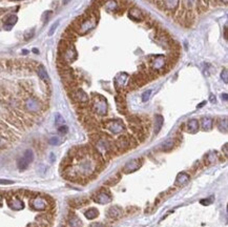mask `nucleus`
I'll return each mask as SVG.
<instances>
[{
	"mask_svg": "<svg viewBox=\"0 0 228 227\" xmlns=\"http://www.w3.org/2000/svg\"><path fill=\"white\" fill-rule=\"evenodd\" d=\"M141 166V160L140 159H134V160L129 161L125 164V166L123 167V172L125 174H130V172H134L138 170Z\"/></svg>",
	"mask_w": 228,
	"mask_h": 227,
	"instance_id": "obj_5",
	"label": "nucleus"
},
{
	"mask_svg": "<svg viewBox=\"0 0 228 227\" xmlns=\"http://www.w3.org/2000/svg\"><path fill=\"white\" fill-rule=\"evenodd\" d=\"M25 107L29 111H38L40 109V103L34 98H29L25 102Z\"/></svg>",
	"mask_w": 228,
	"mask_h": 227,
	"instance_id": "obj_9",
	"label": "nucleus"
},
{
	"mask_svg": "<svg viewBox=\"0 0 228 227\" xmlns=\"http://www.w3.org/2000/svg\"><path fill=\"white\" fill-rule=\"evenodd\" d=\"M8 204H9L10 208L13 210H21L24 208V203L18 197H12L11 199H9Z\"/></svg>",
	"mask_w": 228,
	"mask_h": 227,
	"instance_id": "obj_7",
	"label": "nucleus"
},
{
	"mask_svg": "<svg viewBox=\"0 0 228 227\" xmlns=\"http://www.w3.org/2000/svg\"><path fill=\"white\" fill-rule=\"evenodd\" d=\"M122 215H123V209L118 205H114V206L110 207L106 213L107 218L113 219V220H117V219L121 218Z\"/></svg>",
	"mask_w": 228,
	"mask_h": 227,
	"instance_id": "obj_6",
	"label": "nucleus"
},
{
	"mask_svg": "<svg viewBox=\"0 0 228 227\" xmlns=\"http://www.w3.org/2000/svg\"><path fill=\"white\" fill-rule=\"evenodd\" d=\"M205 103H206V102H202V103H201V104H200V105H198V107L200 108V107H201V106H203V105L205 104Z\"/></svg>",
	"mask_w": 228,
	"mask_h": 227,
	"instance_id": "obj_41",
	"label": "nucleus"
},
{
	"mask_svg": "<svg viewBox=\"0 0 228 227\" xmlns=\"http://www.w3.org/2000/svg\"><path fill=\"white\" fill-rule=\"evenodd\" d=\"M84 215L88 220H94V219H96L99 215V211L97 208H90V209L85 210Z\"/></svg>",
	"mask_w": 228,
	"mask_h": 227,
	"instance_id": "obj_18",
	"label": "nucleus"
},
{
	"mask_svg": "<svg viewBox=\"0 0 228 227\" xmlns=\"http://www.w3.org/2000/svg\"><path fill=\"white\" fill-rule=\"evenodd\" d=\"M178 2H179V0H166V5L169 9H173L177 6Z\"/></svg>",
	"mask_w": 228,
	"mask_h": 227,
	"instance_id": "obj_28",
	"label": "nucleus"
},
{
	"mask_svg": "<svg viewBox=\"0 0 228 227\" xmlns=\"http://www.w3.org/2000/svg\"><path fill=\"white\" fill-rule=\"evenodd\" d=\"M31 207H32L34 210H37V211H42V210H45L46 207H47V202L43 197H40V196H37L31 200Z\"/></svg>",
	"mask_w": 228,
	"mask_h": 227,
	"instance_id": "obj_3",
	"label": "nucleus"
},
{
	"mask_svg": "<svg viewBox=\"0 0 228 227\" xmlns=\"http://www.w3.org/2000/svg\"><path fill=\"white\" fill-rule=\"evenodd\" d=\"M222 98L225 100V101H227V94H224V95H222Z\"/></svg>",
	"mask_w": 228,
	"mask_h": 227,
	"instance_id": "obj_40",
	"label": "nucleus"
},
{
	"mask_svg": "<svg viewBox=\"0 0 228 227\" xmlns=\"http://www.w3.org/2000/svg\"><path fill=\"white\" fill-rule=\"evenodd\" d=\"M58 131L62 135H65L67 131H68V127H67L66 125H61V126H59V128H58Z\"/></svg>",
	"mask_w": 228,
	"mask_h": 227,
	"instance_id": "obj_30",
	"label": "nucleus"
},
{
	"mask_svg": "<svg viewBox=\"0 0 228 227\" xmlns=\"http://www.w3.org/2000/svg\"><path fill=\"white\" fill-rule=\"evenodd\" d=\"M14 182L11 180H3V179H0V184H13Z\"/></svg>",
	"mask_w": 228,
	"mask_h": 227,
	"instance_id": "obj_33",
	"label": "nucleus"
},
{
	"mask_svg": "<svg viewBox=\"0 0 228 227\" xmlns=\"http://www.w3.org/2000/svg\"><path fill=\"white\" fill-rule=\"evenodd\" d=\"M49 143L51 145H59L61 143V140L58 137H52L49 140Z\"/></svg>",
	"mask_w": 228,
	"mask_h": 227,
	"instance_id": "obj_29",
	"label": "nucleus"
},
{
	"mask_svg": "<svg viewBox=\"0 0 228 227\" xmlns=\"http://www.w3.org/2000/svg\"><path fill=\"white\" fill-rule=\"evenodd\" d=\"M60 227H62V226H60Z\"/></svg>",
	"mask_w": 228,
	"mask_h": 227,
	"instance_id": "obj_46",
	"label": "nucleus"
},
{
	"mask_svg": "<svg viewBox=\"0 0 228 227\" xmlns=\"http://www.w3.org/2000/svg\"><path fill=\"white\" fill-rule=\"evenodd\" d=\"M51 162H54V160H55V156H54V154H51Z\"/></svg>",
	"mask_w": 228,
	"mask_h": 227,
	"instance_id": "obj_37",
	"label": "nucleus"
},
{
	"mask_svg": "<svg viewBox=\"0 0 228 227\" xmlns=\"http://www.w3.org/2000/svg\"><path fill=\"white\" fill-rule=\"evenodd\" d=\"M163 65H164V59L162 58V57H160V58H157L155 60V62L153 64V67L156 68V70H160V68L163 67Z\"/></svg>",
	"mask_w": 228,
	"mask_h": 227,
	"instance_id": "obj_22",
	"label": "nucleus"
},
{
	"mask_svg": "<svg viewBox=\"0 0 228 227\" xmlns=\"http://www.w3.org/2000/svg\"><path fill=\"white\" fill-rule=\"evenodd\" d=\"M200 203L202 204V205H208V204H210V201L209 200H201Z\"/></svg>",
	"mask_w": 228,
	"mask_h": 227,
	"instance_id": "obj_35",
	"label": "nucleus"
},
{
	"mask_svg": "<svg viewBox=\"0 0 228 227\" xmlns=\"http://www.w3.org/2000/svg\"><path fill=\"white\" fill-rule=\"evenodd\" d=\"M17 165H18V168H19V170L23 172V170H25V169L27 168V166L29 165V163L25 160V159H24V158L22 157V158H20V159L18 160Z\"/></svg>",
	"mask_w": 228,
	"mask_h": 227,
	"instance_id": "obj_20",
	"label": "nucleus"
},
{
	"mask_svg": "<svg viewBox=\"0 0 228 227\" xmlns=\"http://www.w3.org/2000/svg\"><path fill=\"white\" fill-rule=\"evenodd\" d=\"M151 90H146V92H144L143 93V95H142V101L143 102H146V101H148L149 100V98H150V96H151Z\"/></svg>",
	"mask_w": 228,
	"mask_h": 227,
	"instance_id": "obj_27",
	"label": "nucleus"
},
{
	"mask_svg": "<svg viewBox=\"0 0 228 227\" xmlns=\"http://www.w3.org/2000/svg\"><path fill=\"white\" fill-rule=\"evenodd\" d=\"M116 145H117V147H118L119 150H127V149L130 147V141L128 138L126 137H121L119 138L118 140H117V142H116Z\"/></svg>",
	"mask_w": 228,
	"mask_h": 227,
	"instance_id": "obj_8",
	"label": "nucleus"
},
{
	"mask_svg": "<svg viewBox=\"0 0 228 227\" xmlns=\"http://www.w3.org/2000/svg\"><path fill=\"white\" fill-rule=\"evenodd\" d=\"M163 124H164V118L161 115H156V117H155V134H159Z\"/></svg>",
	"mask_w": 228,
	"mask_h": 227,
	"instance_id": "obj_14",
	"label": "nucleus"
},
{
	"mask_svg": "<svg viewBox=\"0 0 228 227\" xmlns=\"http://www.w3.org/2000/svg\"><path fill=\"white\" fill-rule=\"evenodd\" d=\"M33 52H34V53H36V54H38V53H39V51H38V50H36V49H34V50H33Z\"/></svg>",
	"mask_w": 228,
	"mask_h": 227,
	"instance_id": "obj_42",
	"label": "nucleus"
},
{
	"mask_svg": "<svg viewBox=\"0 0 228 227\" xmlns=\"http://www.w3.org/2000/svg\"><path fill=\"white\" fill-rule=\"evenodd\" d=\"M69 1H71V0H63V1H62V3H63V5H66Z\"/></svg>",
	"mask_w": 228,
	"mask_h": 227,
	"instance_id": "obj_38",
	"label": "nucleus"
},
{
	"mask_svg": "<svg viewBox=\"0 0 228 227\" xmlns=\"http://www.w3.org/2000/svg\"><path fill=\"white\" fill-rule=\"evenodd\" d=\"M90 227H105L102 223H99V222H96V223H92L90 225Z\"/></svg>",
	"mask_w": 228,
	"mask_h": 227,
	"instance_id": "obj_32",
	"label": "nucleus"
},
{
	"mask_svg": "<svg viewBox=\"0 0 228 227\" xmlns=\"http://www.w3.org/2000/svg\"><path fill=\"white\" fill-rule=\"evenodd\" d=\"M12 1H21V0H12Z\"/></svg>",
	"mask_w": 228,
	"mask_h": 227,
	"instance_id": "obj_44",
	"label": "nucleus"
},
{
	"mask_svg": "<svg viewBox=\"0 0 228 227\" xmlns=\"http://www.w3.org/2000/svg\"><path fill=\"white\" fill-rule=\"evenodd\" d=\"M199 121L197 119H191L187 122V131L190 133V134H196L198 129H199Z\"/></svg>",
	"mask_w": 228,
	"mask_h": 227,
	"instance_id": "obj_12",
	"label": "nucleus"
},
{
	"mask_svg": "<svg viewBox=\"0 0 228 227\" xmlns=\"http://www.w3.org/2000/svg\"><path fill=\"white\" fill-rule=\"evenodd\" d=\"M23 158H24L29 163H32L33 160H34V152H33V150L26 149V150L24 151V154H23Z\"/></svg>",
	"mask_w": 228,
	"mask_h": 227,
	"instance_id": "obj_21",
	"label": "nucleus"
},
{
	"mask_svg": "<svg viewBox=\"0 0 228 227\" xmlns=\"http://www.w3.org/2000/svg\"><path fill=\"white\" fill-rule=\"evenodd\" d=\"M59 22H60V20H56L55 22L53 23V25L51 26V29H49V36L54 35V33H55V31L57 29L58 25H59Z\"/></svg>",
	"mask_w": 228,
	"mask_h": 227,
	"instance_id": "obj_25",
	"label": "nucleus"
},
{
	"mask_svg": "<svg viewBox=\"0 0 228 227\" xmlns=\"http://www.w3.org/2000/svg\"><path fill=\"white\" fill-rule=\"evenodd\" d=\"M33 35H34V32H32L31 34H25V36H24V37H25V39H29V38H32Z\"/></svg>",
	"mask_w": 228,
	"mask_h": 227,
	"instance_id": "obj_36",
	"label": "nucleus"
},
{
	"mask_svg": "<svg viewBox=\"0 0 228 227\" xmlns=\"http://www.w3.org/2000/svg\"><path fill=\"white\" fill-rule=\"evenodd\" d=\"M88 203V200L85 198H77V199H73L71 201V205L73 207H81L85 205V204Z\"/></svg>",
	"mask_w": 228,
	"mask_h": 227,
	"instance_id": "obj_19",
	"label": "nucleus"
},
{
	"mask_svg": "<svg viewBox=\"0 0 228 227\" xmlns=\"http://www.w3.org/2000/svg\"><path fill=\"white\" fill-rule=\"evenodd\" d=\"M201 125H202V128L204 131H210L212 128V125H214V120L211 118H203L202 122H201Z\"/></svg>",
	"mask_w": 228,
	"mask_h": 227,
	"instance_id": "obj_17",
	"label": "nucleus"
},
{
	"mask_svg": "<svg viewBox=\"0 0 228 227\" xmlns=\"http://www.w3.org/2000/svg\"><path fill=\"white\" fill-rule=\"evenodd\" d=\"M105 127L106 129L112 133V134H121L122 131H124V124L121 120L115 119V120H110L105 123Z\"/></svg>",
	"mask_w": 228,
	"mask_h": 227,
	"instance_id": "obj_2",
	"label": "nucleus"
},
{
	"mask_svg": "<svg viewBox=\"0 0 228 227\" xmlns=\"http://www.w3.org/2000/svg\"><path fill=\"white\" fill-rule=\"evenodd\" d=\"M92 108L96 114L99 116H104L107 111V103L106 100L102 96H96L94 102H92Z\"/></svg>",
	"mask_w": 228,
	"mask_h": 227,
	"instance_id": "obj_1",
	"label": "nucleus"
},
{
	"mask_svg": "<svg viewBox=\"0 0 228 227\" xmlns=\"http://www.w3.org/2000/svg\"><path fill=\"white\" fill-rule=\"evenodd\" d=\"M68 225L71 227H82V221H81L79 217L75 215V213H71L68 215Z\"/></svg>",
	"mask_w": 228,
	"mask_h": 227,
	"instance_id": "obj_11",
	"label": "nucleus"
},
{
	"mask_svg": "<svg viewBox=\"0 0 228 227\" xmlns=\"http://www.w3.org/2000/svg\"><path fill=\"white\" fill-rule=\"evenodd\" d=\"M1 202H2V197L0 196V204H1Z\"/></svg>",
	"mask_w": 228,
	"mask_h": 227,
	"instance_id": "obj_43",
	"label": "nucleus"
},
{
	"mask_svg": "<svg viewBox=\"0 0 228 227\" xmlns=\"http://www.w3.org/2000/svg\"><path fill=\"white\" fill-rule=\"evenodd\" d=\"M173 147V140H167L162 144V150H169Z\"/></svg>",
	"mask_w": 228,
	"mask_h": 227,
	"instance_id": "obj_23",
	"label": "nucleus"
},
{
	"mask_svg": "<svg viewBox=\"0 0 228 227\" xmlns=\"http://www.w3.org/2000/svg\"><path fill=\"white\" fill-rule=\"evenodd\" d=\"M224 2H225V3H227V0H224Z\"/></svg>",
	"mask_w": 228,
	"mask_h": 227,
	"instance_id": "obj_45",
	"label": "nucleus"
},
{
	"mask_svg": "<svg viewBox=\"0 0 228 227\" xmlns=\"http://www.w3.org/2000/svg\"><path fill=\"white\" fill-rule=\"evenodd\" d=\"M64 122H65V121H64L63 117L61 116L60 114H56L55 115V124L56 125H58V126L63 125Z\"/></svg>",
	"mask_w": 228,
	"mask_h": 227,
	"instance_id": "obj_24",
	"label": "nucleus"
},
{
	"mask_svg": "<svg viewBox=\"0 0 228 227\" xmlns=\"http://www.w3.org/2000/svg\"><path fill=\"white\" fill-rule=\"evenodd\" d=\"M210 101L211 102H216V97H214L212 95L210 96Z\"/></svg>",
	"mask_w": 228,
	"mask_h": 227,
	"instance_id": "obj_39",
	"label": "nucleus"
},
{
	"mask_svg": "<svg viewBox=\"0 0 228 227\" xmlns=\"http://www.w3.org/2000/svg\"><path fill=\"white\" fill-rule=\"evenodd\" d=\"M189 180V175L186 174V172H180L179 175L177 176V180H176V185H183L185 184L187 181Z\"/></svg>",
	"mask_w": 228,
	"mask_h": 227,
	"instance_id": "obj_15",
	"label": "nucleus"
},
{
	"mask_svg": "<svg viewBox=\"0 0 228 227\" xmlns=\"http://www.w3.org/2000/svg\"><path fill=\"white\" fill-rule=\"evenodd\" d=\"M221 77H222V79L224 80V82H225L226 84L228 83V74H227V70H224L222 72V75H221Z\"/></svg>",
	"mask_w": 228,
	"mask_h": 227,
	"instance_id": "obj_31",
	"label": "nucleus"
},
{
	"mask_svg": "<svg viewBox=\"0 0 228 227\" xmlns=\"http://www.w3.org/2000/svg\"><path fill=\"white\" fill-rule=\"evenodd\" d=\"M37 73H38V76L40 77L43 81L45 82H49V74H47V72H46L45 67L43 66V65H40V66L37 68Z\"/></svg>",
	"mask_w": 228,
	"mask_h": 227,
	"instance_id": "obj_16",
	"label": "nucleus"
},
{
	"mask_svg": "<svg viewBox=\"0 0 228 227\" xmlns=\"http://www.w3.org/2000/svg\"><path fill=\"white\" fill-rule=\"evenodd\" d=\"M17 19L18 18L16 17V16H10L9 19L5 21V24H10V29H11V26H13L16 22H17Z\"/></svg>",
	"mask_w": 228,
	"mask_h": 227,
	"instance_id": "obj_26",
	"label": "nucleus"
},
{
	"mask_svg": "<svg viewBox=\"0 0 228 227\" xmlns=\"http://www.w3.org/2000/svg\"><path fill=\"white\" fill-rule=\"evenodd\" d=\"M76 57H77V53L74 50V47H69V49H67V50L64 52V59H65L67 62L74 61L76 59Z\"/></svg>",
	"mask_w": 228,
	"mask_h": 227,
	"instance_id": "obj_13",
	"label": "nucleus"
},
{
	"mask_svg": "<svg viewBox=\"0 0 228 227\" xmlns=\"http://www.w3.org/2000/svg\"><path fill=\"white\" fill-rule=\"evenodd\" d=\"M6 144V141L2 138H0V147H3V146H5Z\"/></svg>",
	"mask_w": 228,
	"mask_h": 227,
	"instance_id": "obj_34",
	"label": "nucleus"
},
{
	"mask_svg": "<svg viewBox=\"0 0 228 227\" xmlns=\"http://www.w3.org/2000/svg\"><path fill=\"white\" fill-rule=\"evenodd\" d=\"M94 200L99 204H107L112 202L113 197H112L110 191H107L105 189H101L98 193H96V196L94 197Z\"/></svg>",
	"mask_w": 228,
	"mask_h": 227,
	"instance_id": "obj_4",
	"label": "nucleus"
},
{
	"mask_svg": "<svg viewBox=\"0 0 228 227\" xmlns=\"http://www.w3.org/2000/svg\"><path fill=\"white\" fill-rule=\"evenodd\" d=\"M73 96H74V99L76 101L80 102V103H85V102L88 101V96H87V94L82 90H76L73 94Z\"/></svg>",
	"mask_w": 228,
	"mask_h": 227,
	"instance_id": "obj_10",
	"label": "nucleus"
}]
</instances>
